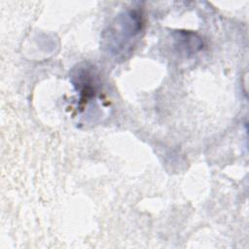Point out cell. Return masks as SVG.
Wrapping results in <instances>:
<instances>
[{"label": "cell", "instance_id": "7a4b0ae2", "mask_svg": "<svg viewBox=\"0 0 249 249\" xmlns=\"http://www.w3.org/2000/svg\"><path fill=\"white\" fill-rule=\"evenodd\" d=\"M178 41V46L180 49H183L186 53H196L201 48V41L196 34L191 32H180L176 38Z\"/></svg>", "mask_w": 249, "mask_h": 249}, {"label": "cell", "instance_id": "6da1fadb", "mask_svg": "<svg viewBox=\"0 0 249 249\" xmlns=\"http://www.w3.org/2000/svg\"><path fill=\"white\" fill-rule=\"evenodd\" d=\"M142 29L141 15L132 11L120 17L108 31V48L114 54L125 53L130 48L131 40Z\"/></svg>", "mask_w": 249, "mask_h": 249}]
</instances>
